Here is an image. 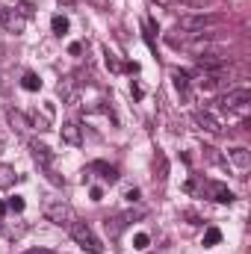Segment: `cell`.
Instances as JSON below:
<instances>
[{
  "mask_svg": "<svg viewBox=\"0 0 251 254\" xmlns=\"http://www.w3.org/2000/svg\"><path fill=\"white\" fill-rule=\"evenodd\" d=\"M187 192H201L204 198H210V201H216V204H231V201H234V192L228 190L225 184H219V181L192 178V181L187 184Z\"/></svg>",
  "mask_w": 251,
  "mask_h": 254,
  "instance_id": "obj_1",
  "label": "cell"
},
{
  "mask_svg": "<svg viewBox=\"0 0 251 254\" xmlns=\"http://www.w3.org/2000/svg\"><path fill=\"white\" fill-rule=\"evenodd\" d=\"M249 101H251V92L243 86V89H231V92L222 95L216 104H219L225 113H240V116H246V113H249Z\"/></svg>",
  "mask_w": 251,
  "mask_h": 254,
  "instance_id": "obj_2",
  "label": "cell"
},
{
  "mask_svg": "<svg viewBox=\"0 0 251 254\" xmlns=\"http://www.w3.org/2000/svg\"><path fill=\"white\" fill-rule=\"evenodd\" d=\"M222 18L219 15H181L178 21V30H184L189 36H204L207 27H216Z\"/></svg>",
  "mask_w": 251,
  "mask_h": 254,
  "instance_id": "obj_3",
  "label": "cell"
},
{
  "mask_svg": "<svg viewBox=\"0 0 251 254\" xmlns=\"http://www.w3.org/2000/svg\"><path fill=\"white\" fill-rule=\"evenodd\" d=\"M71 237H74V243H77L80 249H86L89 254H101L104 252L101 240L92 234V228H89L86 222H74V225H71Z\"/></svg>",
  "mask_w": 251,
  "mask_h": 254,
  "instance_id": "obj_4",
  "label": "cell"
},
{
  "mask_svg": "<svg viewBox=\"0 0 251 254\" xmlns=\"http://www.w3.org/2000/svg\"><path fill=\"white\" fill-rule=\"evenodd\" d=\"M45 219L48 222H54V225H60V228H71L77 219H74V210L65 204V201H48L45 204Z\"/></svg>",
  "mask_w": 251,
  "mask_h": 254,
  "instance_id": "obj_5",
  "label": "cell"
},
{
  "mask_svg": "<svg viewBox=\"0 0 251 254\" xmlns=\"http://www.w3.org/2000/svg\"><path fill=\"white\" fill-rule=\"evenodd\" d=\"M0 27L6 30V33H24V27H27V18L18 12V9H9V6H0Z\"/></svg>",
  "mask_w": 251,
  "mask_h": 254,
  "instance_id": "obj_6",
  "label": "cell"
},
{
  "mask_svg": "<svg viewBox=\"0 0 251 254\" xmlns=\"http://www.w3.org/2000/svg\"><path fill=\"white\" fill-rule=\"evenodd\" d=\"M228 163H231L234 169H240V172H249L251 169V151L249 148H243V145L228 148Z\"/></svg>",
  "mask_w": 251,
  "mask_h": 254,
  "instance_id": "obj_7",
  "label": "cell"
},
{
  "mask_svg": "<svg viewBox=\"0 0 251 254\" xmlns=\"http://www.w3.org/2000/svg\"><path fill=\"white\" fill-rule=\"evenodd\" d=\"M60 133H63V142L65 145H71V148H77V145H83V130L77 122H65L60 127Z\"/></svg>",
  "mask_w": 251,
  "mask_h": 254,
  "instance_id": "obj_8",
  "label": "cell"
},
{
  "mask_svg": "<svg viewBox=\"0 0 251 254\" xmlns=\"http://www.w3.org/2000/svg\"><path fill=\"white\" fill-rule=\"evenodd\" d=\"M30 151H33V160L48 172V169H51V163H54V151H51L48 145H42V142H33V145H30Z\"/></svg>",
  "mask_w": 251,
  "mask_h": 254,
  "instance_id": "obj_9",
  "label": "cell"
},
{
  "mask_svg": "<svg viewBox=\"0 0 251 254\" xmlns=\"http://www.w3.org/2000/svg\"><path fill=\"white\" fill-rule=\"evenodd\" d=\"M192 122L201 127V130H207V133H222V125H219L210 113H204V110H198V113L192 116Z\"/></svg>",
  "mask_w": 251,
  "mask_h": 254,
  "instance_id": "obj_10",
  "label": "cell"
},
{
  "mask_svg": "<svg viewBox=\"0 0 251 254\" xmlns=\"http://www.w3.org/2000/svg\"><path fill=\"white\" fill-rule=\"evenodd\" d=\"M89 172H101V178H104L107 184H116V181H119V169L110 166V163H104V160H95V163L89 166Z\"/></svg>",
  "mask_w": 251,
  "mask_h": 254,
  "instance_id": "obj_11",
  "label": "cell"
},
{
  "mask_svg": "<svg viewBox=\"0 0 251 254\" xmlns=\"http://www.w3.org/2000/svg\"><path fill=\"white\" fill-rule=\"evenodd\" d=\"M125 225H127V216H107V219H104V228H107L110 240H119L122 231H125Z\"/></svg>",
  "mask_w": 251,
  "mask_h": 254,
  "instance_id": "obj_12",
  "label": "cell"
},
{
  "mask_svg": "<svg viewBox=\"0 0 251 254\" xmlns=\"http://www.w3.org/2000/svg\"><path fill=\"white\" fill-rule=\"evenodd\" d=\"M6 119H9V125L15 127L18 133H24V130H30V119H27V116H24L21 110H15V107H12V110H6Z\"/></svg>",
  "mask_w": 251,
  "mask_h": 254,
  "instance_id": "obj_13",
  "label": "cell"
},
{
  "mask_svg": "<svg viewBox=\"0 0 251 254\" xmlns=\"http://www.w3.org/2000/svg\"><path fill=\"white\" fill-rule=\"evenodd\" d=\"M54 122V107H45V113L39 116V113H33L30 116V127H36V130H48Z\"/></svg>",
  "mask_w": 251,
  "mask_h": 254,
  "instance_id": "obj_14",
  "label": "cell"
},
{
  "mask_svg": "<svg viewBox=\"0 0 251 254\" xmlns=\"http://www.w3.org/2000/svg\"><path fill=\"white\" fill-rule=\"evenodd\" d=\"M154 172H157L154 178H157L160 184H166V178H169V163H166V154H163V151L154 154Z\"/></svg>",
  "mask_w": 251,
  "mask_h": 254,
  "instance_id": "obj_15",
  "label": "cell"
},
{
  "mask_svg": "<svg viewBox=\"0 0 251 254\" xmlns=\"http://www.w3.org/2000/svg\"><path fill=\"white\" fill-rule=\"evenodd\" d=\"M0 228H3V234H6L9 240H21V237L27 234V225H24V222H15V225H12V222H0Z\"/></svg>",
  "mask_w": 251,
  "mask_h": 254,
  "instance_id": "obj_16",
  "label": "cell"
},
{
  "mask_svg": "<svg viewBox=\"0 0 251 254\" xmlns=\"http://www.w3.org/2000/svg\"><path fill=\"white\" fill-rule=\"evenodd\" d=\"M18 178H21V175H18L12 166H0V190H12Z\"/></svg>",
  "mask_w": 251,
  "mask_h": 254,
  "instance_id": "obj_17",
  "label": "cell"
},
{
  "mask_svg": "<svg viewBox=\"0 0 251 254\" xmlns=\"http://www.w3.org/2000/svg\"><path fill=\"white\" fill-rule=\"evenodd\" d=\"M172 80H175V89H178L181 95H187V92H189V74H187V71L175 68V71H172Z\"/></svg>",
  "mask_w": 251,
  "mask_h": 254,
  "instance_id": "obj_18",
  "label": "cell"
},
{
  "mask_svg": "<svg viewBox=\"0 0 251 254\" xmlns=\"http://www.w3.org/2000/svg\"><path fill=\"white\" fill-rule=\"evenodd\" d=\"M21 86H24L27 92H39V89H42V80H39V74H33V71H27V74L21 77Z\"/></svg>",
  "mask_w": 251,
  "mask_h": 254,
  "instance_id": "obj_19",
  "label": "cell"
},
{
  "mask_svg": "<svg viewBox=\"0 0 251 254\" xmlns=\"http://www.w3.org/2000/svg\"><path fill=\"white\" fill-rule=\"evenodd\" d=\"M51 27H54L57 36H65V33H68V18H65V15H54V18H51Z\"/></svg>",
  "mask_w": 251,
  "mask_h": 254,
  "instance_id": "obj_20",
  "label": "cell"
},
{
  "mask_svg": "<svg viewBox=\"0 0 251 254\" xmlns=\"http://www.w3.org/2000/svg\"><path fill=\"white\" fill-rule=\"evenodd\" d=\"M222 243V231L219 228H207L204 231V246H219Z\"/></svg>",
  "mask_w": 251,
  "mask_h": 254,
  "instance_id": "obj_21",
  "label": "cell"
},
{
  "mask_svg": "<svg viewBox=\"0 0 251 254\" xmlns=\"http://www.w3.org/2000/svg\"><path fill=\"white\" fill-rule=\"evenodd\" d=\"M24 204H27V201H24L21 195H15V198L6 201V210H12V213H24Z\"/></svg>",
  "mask_w": 251,
  "mask_h": 254,
  "instance_id": "obj_22",
  "label": "cell"
},
{
  "mask_svg": "<svg viewBox=\"0 0 251 254\" xmlns=\"http://www.w3.org/2000/svg\"><path fill=\"white\" fill-rule=\"evenodd\" d=\"M133 246H136L139 252H145V249L151 246V237H148V234H136V237H133Z\"/></svg>",
  "mask_w": 251,
  "mask_h": 254,
  "instance_id": "obj_23",
  "label": "cell"
},
{
  "mask_svg": "<svg viewBox=\"0 0 251 254\" xmlns=\"http://www.w3.org/2000/svg\"><path fill=\"white\" fill-rule=\"evenodd\" d=\"M107 65H110V71H122V63H119L113 54H107Z\"/></svg>",
  "mask_w": 251,
  "mask_h": 254,
  "instance_id": "obj_24",
  "label": "cell"
},
{
  "mask_svg": "<svg viewBox=\"0 0 251 254\" xmlns=\"http://www.w3.org/2000/svg\"><path fill=\"white\" fill-rule=\"evenodd\" d=\"M89 195H92V201H104V190H101V187H92Z\"/></svg>",
  "mask_w": 251,
  "mask_h": 254,
  "instance_id": "obj_25",
  "label": "cell"
},
{
  "mask_svg": "<svg viewBox=\"0 0 251 254\" xmlns=\"http://www.w3.org/2000/svg\"><path fill=\"white\" fill-rule=\"evenodd\" d=\"M68 54H71V57H77V54H83V45H80V42H74V45H68Z\"/></svg>",
  "mask_w": 251,
  "mask_h": 254,
  "instance_id": "obj_26",
  "label": "cell"
},
{
  "mask_svg": "<svg viewBox=\"0 0 251 254\" xmlns=\"http://www.w3.org/2000/svg\"><path fill=\"white\" fill-rule=\"evenodd\" d=\"M125 198H127V201H139V190H136V187H133V190H127Z\"/></svg>",
  "mask_w": 251,
  "mask_h": 254,
  "instance_id": "obj_27",
  "label": "cell"
},
{
  "mask_svg": "<svg viewBox=\"0 0 251 254\" xmlns=\"http://www.w3.org/2000/svg\"><path fill=\"white\" fill-rule=\"evenodd\" d=\"M24 254H57V252H51V249H30V252H24Z\"/></svg>",
  "mask_w": 251,
  "mask_h": 254,
  "instance_id": "obj_28",
  "label": "cell"
},
{
  "mask_svg": "<svg viewBox=\"0 0 251 254\" xmlns=\"http://www.w3.org/2000/svg\"><path fill=\"white\" fill-rule=\"evenodd\" d=\"M157 3H160V6H175L178 0H157Z\"/></svg>",
  "mask_w": 251,
  "mask_h": 254,
  "instance_id": "obj_29",
  "label": "cell"
},
{
  "mask_svg": "<svg viewBox=\"0 0 251 254\" xmlns=\"http://www.w3.org/2000/svg\"><path fill=\"white\" fill-rule=\"evenodd\" d=\"M3 213H6V204L0 201V222H3Z\"/></svg>",
  "mask_w": 251,
  "mask_h": 254,
  "instance_id": "obj_30",
  "label": "cell"
},
{
  "mask_svg": "<svg viewBox=\"0 0 251 254\" xmlns=\"http://www.w3.org/2000/svg\"><path fill=\"white\" fill-rule=\"evenodd\" d=\"M0 60H3V48H0Z\"/></svg>",
  "mask_w": 251,
  "mask_h": 254,
  "instance_id": "obj_31",
  "label": "cell"
},
{
  "mask_svg": "<svg viewBox=\"0 0 251 254\" xmlns=\"http://www.w3.org/2000/svg\"><path fill=\"white\" fill-rule=\"evenodd\" d=\"M0 151H3V142H0Z\"/></svg>",
  "mask_w": 251,
  "mask_h": 254,
  "instance_id": "obj_32",
  "label": "cell"
}]
</instances>
